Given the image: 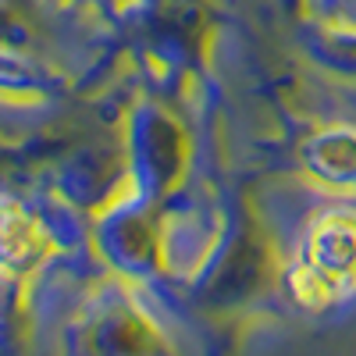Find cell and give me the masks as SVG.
I'll return each mask as SVG.
<instances>
[{"label":"cell","mask_w":356,"mask_h":356,"mask_svg":"<svg viewBox=\"0 0 356 356\" xmlns=\"http://www.w3.org/2000/svg\"><path fill=\"white\" fill-rule=\"evenodd\" d=\"M310 164L321 178L339 186H356V136L349 132H328L314 139L310 146Z\"/></svg>","instance_id":"7a4b0ae2"},{"label":"cell","mask_w":356,"mask_h":356,"mask_svg":"<svg viewBox=\"0 0 356 356\" xmlns=\"http://www.w3.org/2000/svg\"><path fill=\"white\" fill-rule=\"evenodd\" d=\"M296 296L310 307H321L356 285V211L317 214L300 239V260L289 275Z\"/></svg>","instance_id":"6da1fadb"}]
</instances>
